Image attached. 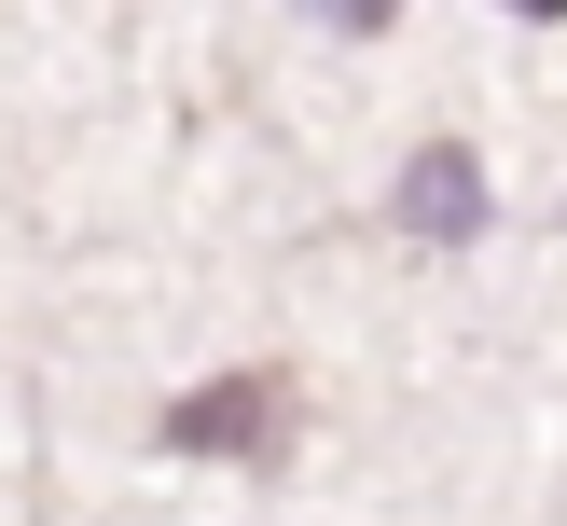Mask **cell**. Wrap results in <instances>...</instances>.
Masks as SVG:
<instances>
[{
	"label": "cell",
	"mask_w": 567,
	"mask_h": 526,
	"mask_svg": "<svg viewBox=\"0 0 567 526\" xmlns=\"http://www.w3.org/2000/svg\"><path fill=\"white\" fill-rule=\"evenodd\" d=\"M291 430H305V374H277V360L208 374V388H181V402L153 415L166 457H236V471H277V457H291Z\"/></svg>",
	"instance_id": "cell-1"
},
{
	"label": "cell",
	"mask_w": 567,
	"mask_h": 526,
	"mask_svg": "<svg viewBox=\"0 0 567 526\" xmlns=\"http://www.w3.org/2000/svg\"><path fill=\"white\" fill-rule=\"evenodd\" d=\"M388 221H402L415 249H471L498 221V194H485V153L471 138H430V153L402 166V194H388Z\"/></svg>",
	"instance_id": "cell-2"
}]
</instances>
